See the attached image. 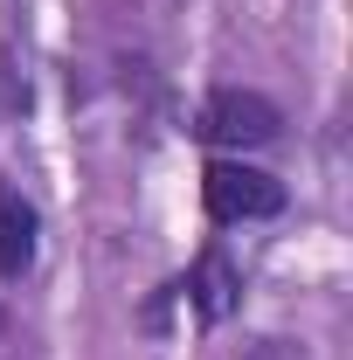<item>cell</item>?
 Here are the masks:
<instances>
[{"label": "cell", "instance_id": "1", "mask_svg": "<svg viewBox=\"0 0 353 360\" xmlns=\"http://www.w3.org/2000/svg\"><path fill=\"white\" fill-rule=\"evenodd\" d=\"M201 201L215 222H270L284 208V180L264 167H243V160H215L201 174Z\"/></svg>", "mask_w": 353, "mask_h": 360}, {"label": "cell", "instance_id": "2", "mask_svg": "<svg viewBox=\"0 0 353 360\" xmlns=\"http://www.w3.org/2000/svg\"><path fill=\"white\" fill-rule=\"evenodd\" d=\"M194 132L208 139V146H270V139L284 132V118H277V104L257 97V90H215V97H201Z\"/></svg>", "mask_w": 353, "mask_h": 360}, {"label": "cell", "instance_id": "3", "mask_svg": "<svg viewBox=\"0 0 353 360\" xmlns=\"http://www.w3.org/2000/svg\"><path fill=\"white\" fill-rule=\"evenodd\" d=\"M35 236H42V215L21 187H0V277H21L35 264Z\"/></svg>", "mask_w": 353, "mask_h": 360}, {"label": "cell", "instance_id": "4", "mask_svg": "<svg viewBox=\"0 0 353 360\" xmlns=\"http://www.w3.org/2000/svg\"><path fill=\"white\" fill-rule=\"evenodd\" d=\"M187 291H194V305H201V319H229L236 312V291H243V277H236V264L229 257H201V264L187 270Z\"/></svg>", "mask_w": 353, "mask_h": 360}, {"label": "cell", "instance_id": "5", "mask_svg": "<svg viewBox=\"0 0 353 360\" xmlns=\"http://www.w3.org/2000/svg\"><path fill=\"white\" fill-rule=\"evenodd\" d=\"M0 326H7V312H0Z\"/></svg>", "mask_w": 353, "mask_h": 360}]
</instances>
